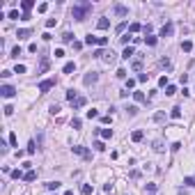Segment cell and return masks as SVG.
<instances>
[{
	"instance_id": "1",
	"label": "cell",
	"mask_w": 195,
	"mask_h": 195,
	"mask_svg": "<svg viewBox=\"0 0 195 195\" xmlns=\"http://www.w3.org/2000/svg\"><path fill=\"white\" fill-rule=\"evenodd\" d=\"M89 12H92V2H87V0H80V2H76V5H73V9H71V16L76 18V21H85Z\"/></svg>"
},
{
	"instance_id": "2",
	"label": "cell",
	"mask_w": 195,
	"mask_h": 195,
	"mask_svg": "<svg viewBox=\"0 0 195 195\" xmlns=\"http://www.w3.org/2000/svg\"><path fill=\"white\" fill-rule=\"evenodd\" d=\"M55 87V78H46L39 83V92H48V89H53Z\"/></svg>"
},
{
	"instance_id": "3",
	"label": "cell",
	"mask_w": 195,
	"mask_h": 195,
	"mask_svg": "<svg viewBox=\"0 0 195 195\" xmlns=\"http://www.w3.org/2000/svg\"><path fill=\"white\" fill-rule=\"evenodd\" d=\"M0 94H2L5 99H12L14 94H16V89L12 87V85H2V87H0Z\"/></svg>"
},
{
	"instance_id": "4",
	"label": "cell",
	"mask_w": 195,
	"mask_h": 195,
	"mask_svg": "<svg viewBox=\"0 0 195 195\" xmlns=\"http://www.w3.org/2000/svg\"><path fill=\"white\" fill-rule=\"evenodd\" d=\"M172 30H175V25H172V23L168 21L165 25L161 28V35H159V37H170V35H172Z\"/></svg>"
},
{
	"instance_id": "5",
	"label": "cell",
	"mask_w": 195,
	"mask_h": 195,
	"mask_svg": "<svg viewBox=\"0 0 195 195\" xmlns=\"http://www.w3.org/2000/svg\"><path fill=\"white\" fill-rule=\"evenodd\" d=\"M97 73H94V71H89V73H85V78H83V83H85V85H94V83H97Z\"/></svg>"
},
{
	"instance_id": "6",
	"label": "cell",
	"mask_w": 195,
	"mask_h": 195,
	"mask_svg": "<svg viewBox=\"0 0 195 195\" xmlns=\"http://www.w3.org/2000/svg\"><path fill=\"white\" fill-rule=\"evenodd\" d=\"M113 12H115L117 16H126V14H129V7H124V5H113Z\"/></svg>"
},
{
	"instance_id": "7",
	"label": "cell",
	"mask_w": 195,
	"mask_h": 195,
	"mask_svg": "<svg viewBox=\"0 0 195 195\" xmlns=\"http://www.w3.org/2000/svg\"><path fill=\"white\" fill-rule=\"evenodd\" d=\"M73 154H80V156H85V159H92V154H89L85 147H80V145H76V147H73Z\"/></svg>"
},
{
	"instance_id": "8",
	"label": "cell",
	"mask_w": 195,
	"mask_h": 195,
	"mask_svg": "<svg viewBox=\"0 0 195 195\" xmlns=\"http://www.w3.org/2000/svg\"><path fill=\"white\" fill-rule=\"evenodd\" d=\"M85 103H87V99H85V97H78L76 101H71V106H73V110H78V108H83Z\"/></svg>"
},
{
	"instance_id": "9",
	"label": "cell",
	"mask_w": 195,
	"mask_h": 195,
	"mask_svg": "<svg viewBox=\"0 0 195 195\" xmlns=\"http://www.w3.org/2000/svg\"><path fill=\"white\" fill-rule=\"evenodd\" d=\"M97 28H99V30H108V28H110V21H108L106 16H101V18H99V23H97Z\"/></svg>"
},
{
	"instance_id": "10",
	"label": "cell",
	"mask_w": 195,
	"mask_h": 195,
	"mask_svg": "<svg viewBox=\"0 0 195 195\" xmlns=\"http://www.w3.org/2000/svg\"><path fill=\"white\" fill-rule=\"evenodd\" d=\"M142 138H145V131H140V129H135V131L131 133V140L133 142H140Z\"/></svg>"
},
{
	"instance_id": "11",
	"label": "cell",
	"mask_w": 195,
	"mask_h": 195,
	"mask_svg": "<svg viewBox=\"0 0 195 195\" xmlns=\"http://www.w3.org/2000/svg\"><path fill=\"white\" fill-rule=\"evenodd\" d=\"M21 7H23V14H30V9L35 7V2H32V0H23Z\"/></svg>"
},
{
	"instance_id": "12",
	"label": "cell",
	"mask_w": 195,
	"mask_h": 195,
	"mask_svg": "<svg viewBox=\"0 0 195 195\" xmlns=\"http://www.w3.org/2000/svg\"><path fill=\"white\" fill-rule=\"evenodd\" d=\"M101 60H103V62H113V60H115V53H113V51H103V55H101Z\"/></svg>"
},
{
	"instance_id": "13",
	"label": "cell",
	"mask_w": 195,
	"mask_h": 195,
	"mask_svg": "<svg viewBox=\"0 0 195 195\" xmlns=\"http://www.w3.org/2000/svg\"><path fill=\"white\" fill-rule=\"evenodd\" d=\"M181 51H184V53H191V51H193V41H181Z\"/></svg>"
},
{
	"instance_id": "14",
	"label": "cell",
	"mask_w": 195,
	"mask_h": 195,
	"mask_svg": "<svg viewBox=\"0 0 195 195\" xmlns=\"http://www.w3.org/2000/svg\"><path fill=\"white\" fill-rule=\"evenodd\" d=\"M101 138H103V140H110V138H113V129H101Z\"/></svg>"
},
{
	"instance_id": "15",
	"label": "cell",
	"mask_w": 195,
	"mask_h": 195,
	"mask_svg": "<svg viewBox=\"0 0 195 195\" xmlns=\"http://www.w3.org/2000/svg\"><path fill=\"white\" fill-rule=\"evenodd\" d=\"M30 35H32V32H30L28 28H23V30H18V32H16V37H18V39H28Z\"/></svg>"
},
{
	"instance_id": "16",
	"label": "cell",
	"mask_w": 195,
	"mask_h": 195,
	"mask_svg": "<svg viewBox=\"0 0 195 195\" xmlns=\"http://www.w3.org/2000/svg\"><path fill=\"white\" fill-rule=\"evenodd\" d=\"M170 117H172V119H179V117H181V108L175 106L172 110H170Z\"/></svg>"
},
{
	"instance_id": "17",
	"label": "cell",
	"mask_w": 195,
	"mask_h": 195,
	"mask_svg": "<svg viewBox=\"0 0 195 195\" xmlns=\"http://www.w3.org/2000/svg\"><path fill=\"white\" fill-rule=\"evenodd\" d=\"M151 147H154V151H163V149H165L163 140H154V142H151Z\"/></svg>"
},
{
	"instance_id": "18",
	"label": "cell",
	"mask_w": 195,
	"mask_h": 195,
	"mask_svg": "<svg viewBox=\"0 0 195 195\" xmlns=\"http://www.w3.org/2000/svg\"><path fill=\"white\" fill-rule=\"evenodd\" d=\"M85 44H87V46H94V44H99V37H94V35H87V37H85Z\"/></svg>"
},
{
	"instance_id": "19",
	"label": "cell",
	"mask_w": 195,
	"mask_h": 195,
	"mask_svg": "<svg viewBox=\"0 0 195 195\" xmlns=\"http://www.w3.org/2000/svg\"><path fill=\"white\" fill-rule=\"evenodd\" d=\"M133 53H135V48H133V46H126V48H124V53H122V57H124V60H129V57H131Z\"/></svg>"
},
{
	"instance_id": "20",
	"label": "cell",
	"mask_w": 195,
	"mask_h": 195,
	"mask_svg": "<svg viewBox=\"0 0 195 195\" xmlns=\"http://www.w3.org/2000/svg\"><path fill=\"white\" fill-rule=\"evenodd\" d=\"M48 67H51V62H48V57H41V64H39V71L44 73V71H48Z\"/></svg>"
},
{
	"instance_id": "21",
	"label": "cell",
	"mask_w": 195,
	"mask_h": 195,
	"mask_svg": "<svg viewBox=\"0 0 195 195\" xmlns=\"http://www.w3.org/2000/svg\"><path fill=\"white\" fill-rule=\"evenodd\" d=\"M133 99H135L138 103H145V101H147V97H145L142 92H133Z\"/></svg>"
},
{
	"instance_id": "22",
	"label": "cell",
	"mask_w": 195,
	"mask_h": 195,
	"mask_svg": "<svg viewBox=\"0 0 195 195\" xmlns=\"http://www.w3.org/2000/svg\"><path fill=\"white\" fill-rule=\"evenodd\" d=\"M23 179H25V181H35V179H37V172H35V170H28Z\"/></svg>"
},
{
	"instance_id": "23",
	"label": "cell",
	"mask_w": 195,
	"mask_h": 195,
	"mask_svg": "<svg viewBox=\"0 0 195 195\" xmlns=\"http://www.w3.org/2000/svg\"><path fill=\"white\" fill-rule=\"evenodd\" d=\"M92 191H94V188L89 186V184H83V186H80V193L83 195H92Z\"/></svg>"
},
{
	"instance_id": "24",
	"label": "cell",
	"mask_w": 195,
	"mask_h": 195,
	"mask_svg": "<svg viewBox=\"0 0 195 195\" xmlns=\"http://www.w3.org/2000/svg\"><path fill=\"white\" fill-rule=\"evenodd\" d=\"M62 71H64V73H73V71H76V64H73V62H67Z\"/></svg>"
},
{
	"instance_id": "25",
	"label": "cell",
	"mask_w": 195,
	"mask_h": 195,
	"mask_svg": "<svg viewBox=\"0 0 195 195\" xmlns=\"http://www.w3.org/2000/svg\"><path fill=\"white\" fill-rule=\"evenodd\" d=\"M67 99H69V101H76V99H78V92H76V89H67Z\"/></svg>"
},
{
	"instance_id": "26",
	"label": "cell",
	"mask_w": 195,
	"mask_h": 195,
	"mask_svg": "<svg viewBox=\"0 0 195 195\" xmlns=\"http://www.w3.org/2000/svg\"><path fill=\"white\" fill-rule=\"evenodd\" d=\"M145 41H147V46H156V41H159V39H156L154 35H147V37H145Z\"/></svg>"
},
{
	"instance_id": "27",
	"label": "cell",
	"mask_w": 195,
	"mask_h": 195,
	"mask_svg": "<svg viewBox=\"0 0 195 195\" xmlns=\"http://www.w3.org/2000/svg\"><path fill=\"white\" fill-rule=\"evenodd\" d=\"M46 188H48V191H57V188H60V181H48Z\"/></svg>"
},
{
	"instance_id": "28",
	"label": "cell",
	"mask_w": 195,
	"mask_h": 195,
	"mask_svg": "<svg viewBox=\"0 0 195 195\" xmlns=\"http://www.w3.org/2000/svg\"><path fill=\"white\" fill-rule=\"evenodd\" d=\"M62 41H64V44H71V41H73V35H71V32H64V35H62Z\"/></svg>"
},
{
	"instance_id": "29",
	"label": "cell",
	"mask_w": 195,
	"mask_h": 195,
	"mask_svg": "<svg viewBox=\"0 0 195 195\" xmlns=\"http://www.w3.org/2000/svg\"><path fill=\"white\" fill-rule=\"evenodd\" d=\"M131 67H133V71H140L142 69V60H133Z\"/></svg>"
},
{
	"instance_id": "30",
	"label": "cell",
	"mask_w": 195,
	"mask_h": 195,
	"mask_svg": "<svg viewBox=\"0 0 195 195\" xmlns=\"http://www.w3.org/2000/svg\"><path fill=\"white\" fill-rule=\"evenodd\" d=\"M165 94H168V97L177 94V87H175V85H168V87H165Z\"/></svg>"
},
{
	"instance_id": "31",
	"label": "cell",
	"mask_w": 195,
	"mask_h": 195,
	"mask_svg": "<svg viewBox=\"0 0 195 195\" xmlns=\"http://www.w3.org/2000/svg\"><path fill=\"white\" fill-rule=\"evenodd\" d=\"M159 85H161V87H168V85H170V83H168V76H161V78H159Z\"/></svg>"
},
{
	"instance_id": "32",
	"label": "cell",
	"mask_w": 195,
	"mask_h": 195,
	"mask_svg": "<svg viewBox=\"0 0 195 195\" xmlns=\"http://www.w3.org/2000/svg\"><path fill=\"white\" fill-rule=\"evenodd\" d=\"M161 67H163V69H170V67H172V62H170L168 57H163V60H161Z\"/></svg>"
},
{
	"instance_id": "33",
	"label": "cell",
	"mask_w": 195,
	"mask_h": 195,
	"mask_svg": "<svg viewBox=\"0 0 195 195\" xmlns=\"http://www.w3.org/2000/svg\"><path fill=\"white\" fill-rule=\"evenodd\" d=\"M14 73H25V64H16V67H14Z\"/></svg>"
},
{
	"instance_id": "34",
	"label": "cell",
	"mask_w": 195,
	"mask_h": 195,
	"mask_svg": "<svg viewBox=\"0 0 195 195\" xmlns=\"http://www.w3.org/2000/svg\"><path fill=\"white\" fill-rule=\"evenodd\" d=\"M154 122H165V113H156V115H154Z\"/></svg>"
},
{
	"instance_id": "35",
	"label": "cell",
	"mask_w": 195,
	"mask_h": 195,
	"mask_svg": "<svg viewBox=\"0 0 195 195\" xmlns=\"http://www.w3.org/2000/svg\"><path fill=\"white\" fill-rule=\"evenodd\" d=\"M37 151V145H35V140H30V145H28V154H35Z\"/></svg>"
},
{
	"instance_id": "36",
	"label": "cell",
	"mask_w": 195,
	"mask_h": 195,
	"mask_svg": "<svg viewBox=\"0 0 195 195\" xmlns=\"http://www.w3.org/2000/svg\"><path fill=\"white\" fill-rule=\"evenodd\" d=\"M145 193H156V184H147V186H145Z\"/></svg>"
},
{
	"instance_id": "37",
	"label": "cell",
	"mask_w": 195,
	"mask_h": 195,
	"mask_svg": "<svg viewBox=\"0 0 195 195\" xmlns=\"http://www.w3.org/2000/svg\"><path fill=\"white\" fill-rule=\"evenodd\" d=\"M80 124H83V122H80L78 117H73V119H71V126H73V129H80Z\"/></svg>"
},
{
	"instance_id": "38",
	"label": "cell",
	"mask_w": 195,
	"mask_h": 195,
	"mask_svg": "<svg viewBox=\"0 0 195 195\" xmlns=\"http://www.w3.org/2000/svg\"><path fill=\"white\" fill-rule=\"evenodd\" d=\"M9 145L16 147V133H9Z\"/></svg>"
},
{
	"instance_id": "39",
	"label": "cell",
	"mask_w": 195,
	"mask_h": 195,
	"mask_svg": "<svg viewBox=\"0 0 195 195\" xmlns=\"http://www.w3.org/2000/svg\"><path fill=\"white\" fill-rule=\"evenodd\" d=\"M12 177H14V179H21V177H25V175H23L21 170H14V172H12Z\"/></svg>"
},
{
	"instance_id": "40",
	"label": "cell",
	"mask_w": 195,
	"mask_h": 195,
	"mask_svg": "<svg viewBox=\"0 0 195 195\" xmlns=\"http://www.w3.org/2000/svg\"><path fill=\"white\" fill-rule=\"evenodd\" d=\"M131 87H135V80H133V78H129V80H126V92H129Z\"/></svg>"
},
{
	"instance_id": "41",
	"label": "cell",
	"mask_w": 195,
	"mask_h": 195,
	"mask_svg": "<svg viewBox=\"0 0 195 195\" xmlns=\"http://www.w3.org/2000/svg\"><path fill=\"white\" fill-rule=\"evenodd\" d=\"M138 80H140V83H147V80H149V73H140V76H138Z\"/></svg>"
},
{
	"instance_id": "42",
	"label": "cell",
	"mask_w": 195,
	"mask_h": 195,
	"mask_svg": "<svg viewBox=\"0 0 195 195\" xmlns=\"http://www.w3.org/2000/svg\"><path fill=\"white\" fill-rule=\"evenodd\" d=\"M129 115H138V106H129Z\"/></svg>"
},
{
	"instance_id": "43",
	"label": "cell",
	"mask_w": 195,
	"mask_h": 195,
	"mask_svg": "<svg viewBox=\"0 0 195 195\" xmlns=\"http://www.w3.org/2000/svg\"><path fill=\"white\" fill-rule=\"evenodd\" d=\"M87 117H89V119H94V117H99V113L92 108V110H87Z\"/></svg>"
},
{
	"instance_id": "44",
	"label": "cell",
	"mask_w": 195,
	"mask_h": 195,
	"mask_svg": "<svg viewBox=\"0 0 195 195\" xmlns=\"http://www.w3.org/2000/svg\"><path fill=\"white\" fill-rule=\"evenodd\" d=\"M7 18H21V16H18V12H16V9H12V12L7 14Z\"/></svg>"
},
{
	"instance_id": "45",
	"label": "cell",
	"mask_w": 195,
	"mask_h": 195,
	"mask_svg": "<svg viewBox=\"0 0 195 195\" xmlns=\"http://www.w3.org/2000/svg\"><path fill=\"white\" fill-rule=\"evenodd\" d=\"M138 30H142L140 23H131V32H138Z\"/></svg>"
},
{
	"instance_id": "46",
	"label": "cell",
	"mask_w": 195,
	"mask_h": 195,
	"mask_svg": "<svg viewBox=\"0 0 195 195\" xmlns=\"http://www.w3.org/2000/svg\"><path fill=\"white\" fill-rule=\"evenodd\" d=\"M184 184H188V186H195V177H186V179H184Z\"/></svg>"
},
{
	"instance_id": "47",
	"label": "cell",
	"mask_w": 195,
	"mask_h": 195,
	"mask_svg": "<svg viewBox=\"0 0 195 195\" xmlns=\"http://www.w3.org/2000/svg\"><path fill=\"white\" fill-rule=\"evenodd\" d=\"M101 122H103V124H110V122H113V117H110V115H103V117H101Z\"/></svg>"
},
{
	"instance_id": "48",
	"label": "cell",
	"mask_w": 195,
	"mask_h": 195,
	"mask_svg": "<svg viewBox=\"0 0 195 195\" xmlns=\"http://www.w3.org/2000/svg\"><path fill=\"white\" fill-rule=\"evenodd\" d=\"M170 149H172V151H179V149H181V142H172V147H170Z\"/></svg>"
},
{
	"instance_id": "49",
	"label": "cell",
	"mask_w": 195,
	"mask_h": 195,
	"mask_svg": "<svg viewBox=\"0 0 195 195\" xmlns=\"http://www.w3.org/2000/svg\"><path fill=\"white\" fill-rule=\"evenodd\" d=\"M117 78H126V69H117Z\"/></svg>"
},
{
	"instance_id": "50",
	"label": "cell",
	"mask_w": 195,
	"mask_h": 195,
	"mask_svg": "<svg viewBox=\"0 0 195 195\" xmlns=\"http://www.w3.org/2000/svg\"><path fill=\"white\" fill-rule=\"evenodd\" d=\"M18 55H21V46H16V48L12 51V57H18Z\"/></svg>"
},
{
	"instance_id": "51",
	"label": "cell",
	"mask_w": 195,
	"mask_h": 195,
	"mask_svg": "<svg viewBox=\"0 0 195 195\" xmlns=\"http://www.w3.org/2000/svg\"><path fill=\"white\" fill-rule=\"evenodd\" d=\"M2 110H5V115H12V113H14V108H12V106H5Z\"/></svg>"
},
{
	"instance_id": "52",
	"label": "cell",
	"mask_w": 195,
	"mask_h": 195,
	"mask_svg": "<svg viewBox=\"0 0 195 195\" xmlns=\"http://www.w3.org/2000/svg\"><path fill=\"white\" fill-rule=\"evenodd\" d=\"M94 147H97V151H103L106 147H103V142H94Z\"/></svg>"
},
{
	"instance_id": "53",
	"label": "cell",
	"mask_w": 195,
	"mask_h": 195,
	"mask_svg": "<svg viewBox=\"0 0 195 195\" xmlns=\"http://www.w3.org/2000/svg\"><path fill=\"white\" fill-rule=\"evenodd\" d=\"M37 9H39V12H41V14H44L46 9H48V5H46V2H41V5H39V7H37Z\"/></svg>"
},
{
	"instance_id": "54",
	"label": "cell",
	"mask_w": 195,
	"mask_h": 195,
	"mask_svg": "<svg viewBox=\"0 0 195 195\" xmlns=\"http://www.w3.org/2000/svg\"><path fill=\"white\" fill-rule=\"evenodd\" d=\"M64 195H73V191H67V193H64Z\"/></svg>"
},
{
	"instance_id": "55",
	"label": "cell",
	"mask_w": 195,
	"mask_h": 195,
	"mask_svg": "<svg viewBox=\"0 0 195 195\" xmlns=\"http://www.w3.org/2000/svg\"><path fill=\"white\" fill-rule=\"evenodd\" d=\"M145 195H154V193H145Z\"/></svg>"
}]
</instances>
